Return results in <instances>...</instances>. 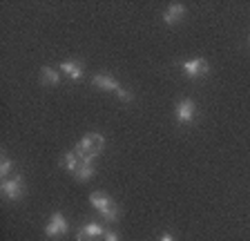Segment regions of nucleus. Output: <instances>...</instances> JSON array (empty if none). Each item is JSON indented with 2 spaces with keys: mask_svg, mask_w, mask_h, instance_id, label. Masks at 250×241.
<instances>
[{
  "mask_svg": "<svg viewBox=\"0 0 250 241\" xmlns=\"http://www.w3.org/2000/svg\"><path fill=\"white\" fill-rule=\"evenodd\" d=\"M103 147H105L103 134H96V132H92V134H85V137L76 143L74 152L78 154L81 163H92L94 159L103 152Z\"/></svg>",
  "mask_w": 250,
  "mask_h": 241,
  "instance_id": "1",
  "label": "nucleus"
},
{
  "mask_svg": "<svg viewBox=\"0 0 250 241\" xmlns=\"http://www.w3.org/2000/svg\"><path fill=\"white\" fill-rule=\"evenodd\" d=\"M89 203L94 205V210H96V212L103 217V221H107V223H114V221L119 219V205L109 199L105 192H92L89 194Z\"/></svg>",
  "mask_w": 250,
  "mask_h": 241,
  "instance_id": "2",
  "label": "nucleus"
},
{
  "mask_svg": "<svg viewBox=\"0 0 250 241\" xmlns=\"http://www.w3.org/2000/svg\"><path fill=\"white\" fill-rule=\"evenodd\" d=\"M67 232H69L67 219H65L61 212H54V215L49 217V221H47V225H45V235L49 237V239H58V237H65Z\"/></svg>",
  "mask_w": 250,
  "mask_h": 241,
  "instance_id": "3",
  "label": "nucleus"
},
{
  "mask_svg": "<svg viewBox=\"0 0 250 241\" xmlns=\"http://www.w3.org/2000/svg\"><path fill=\"white\" fill-rule=\"evenodd\" d=\"M181 69L186 72L188 79H201L206 74L210 72V65L206 58H188L181 63Z\"/></svg>",
  "mask_w": 250,
  "mask_h": 241,
  "instance_id": "4",
  "label": "nucleus"
},
{
  "mask_svg": "<svg viewBox=\"0 0 250 241\" xmlns=\"http://www.w3.org/2000/svg\"><path fill=\"white\" fill-rule=\"evenodd\" d=\"M0 190H2V197H5L7 201H18V199H22V194H25V181H22V177L5 179Z\"/></svg>",
  "mask_w": 250,
  "mask_h": 241,
  "instance_id": "5",
  "label": "nucleus"
},
{
  "mask_svg": "<svg viewBox=\"0 0 250 241\" xmlns=\"http://www.w3.org/2000/svg\"><path fill=\"white\" fill-rule=\"evenodd\" d=\"M174 116H177V120L181 125H190L197 119V105H194V100L181 99L177 103V107H174Z\"/></svg>",
  "mask_w": 250,
  "mask_h": 241,
  "instance_id": "6",
  "label": "nucleus"
},
{
  "mask_svg": "<svg viewBox=\"0 0 250 241\" xmlns=\"http://www.w3.org/2000/svg\"><path fill=\"white\" fill-rule=\"evenodd\" d=\"M58 69H61V72L65 74L69 80H81V79H83V74H85L83 65L78 63V60H72V58L62 60V63L58 65Z\"/></svg>",
  "mask_w": 250,
  "mask_h": 241,
  "instance_id": "7",
  "label": "nucleus"
},
{
  "mask_svg": "<svg viewBox=\"0 0 250 241\" xmlns=\"http://www.w3.org/2000/svg\"><path fill=\"white\" fill-rule=\"evenodd\" d=\"M183 16H186V7L179 5V2H172V5L163 11V22L172 27V25H177V22H181Z\"/></svg>",
  "mask_w": 250,
  "mask_h": 241,
  "instance_id": "8",
  "label": "nucleus"
},
{
  "mask_svg": "<svg viewBox=\"0 0 250 241\" xmlns=\"http://www.w3.org/2000/svg\"><path fill=\"white\" fill-rule=\"evenodd\" d=\"M92 85H96L103 92H116L121 87L119 80L114 76H109V74H96V76H92Z\"/></svg>",
  "mask_w": 250,
  "mask_h": 241,
  "instance_id": "9",
  "label": "nucleus"
},
{
  "mask_svg": "<svg viewBox=\"0 0 250 241\" xmlns=\"http://www.w3.org/2000/svg\"><path fill=\"white\" fill-rule=\"evenodd\" d=\"M41 80H42V85H49V87H54V85L61 83V74H58L54 67H42L41 69Z\"/></svg>",
  "mask_w": 250,
  "mask_h": 241,
  "instance_id": "10",
  "label": "nucleus"
},
{
  "mask_svg": "<svg viewBox=\"0 0 250 241\" xmlns=\"http://www.w3.org/2000/svg\"><path fill=\"white\" fill-rule=\"evenodd\" d=\"M96 174V170H94V165L92 163H81L78 165V170L74 172V179L76 181H81V183H85V181H89V179Z\"/></svg>",
  "mask_w": 250,
  "mask_h": 241,
  "instance_id": "11",
  "label": "nucleus"
},
{
  "mask_svg": "<svg viewBox=\"0 0 250 241\" xmlns=\"http://www.w3.org/2000/svg\"><path fill=\"white\" fill-rule=\"evenodd\" d=\"M85 230V235L89 237V241H94V239H99V237H105V230H103V225L101 223H85V225H81Z\"/></svg>",
  "mask_w": 250,
  "mask_h": 241,
  "instance_id": "12",
  "label": "nucleus"
},
{
  "mask_svg": "<svg viewBox=\"0 0 250 241\" xmlns=\"http://www.w3.org/2000/svg\"><path fill=\"white\" fill-rule=\"evenodd\" d=\"M62 165H65V168L74 174L78 170V165H81V159H78V154L72 150V152H67L65 157H62Z\"/></svg>",
  "mask_w": 250,
  "mask_h": 241,
  "instance_id": "13",
  "label": "nucleus"
},
{
  "mask_svg": "<svg viewBox=\"0 0 250 241\" xmlns=\"http://www.w3.org/2000/svg\"><path fill=\"white\" fill-rule=\"evenodd\" d=\"M11 170H14V161H11L7 154H2V157H0V177L7 179L11 174Z\"/></svg>",
  "mask_w": 250,
  "mask_h": 241,
  "instance_id": "14",
  "label": "nucleus"
},
{
  "mask_svg": "<svg viewBox=\"0 0 250 241\" xmlns=\"http://www.w3.org/2000/svg\"><path fill=\"white\" fill-rule=\"evenodd\" d=\"M116 96H119L123 103H132V100H134V94H132L130 89H125V87H119V89H116Z\"/></svg>",
  "mask_w": 250,
  "mask_h": 241,
  "instance_id": "15",
  "label": "nucleus"
},
{
  "mask_svg": "<svg viewBox=\"0 0 250 241\" xmlns=\"http://www.w3.org/2000/svg\"><path fill=\"white\" fill-rule=\"evenodd\" d=\"M103 239L105 241H121V237H119V232H112V230H109V232H105Z\"/></svg>",
  "mask_w": 250,
  "mask_h": 241,
  "instance_id": "16",
  "label": "nucleus"
},
{
  "mask_svg": "<svg viewBox=\"0 0 250 241\" xmlns=\"http://www.w3.org/2000/svg\"><path fill=\"white\" fill-rule=\"evenodd\" d=\"M76 241H89V237L85 235L83 228H78V230H76Z\"/></svg>",
  "mask_w": 250,
  "mask_h": 241,
  "instance_id": "17",
  "label": "nucleus"
},
{
  "mask_svg": "<svg viewBox=\"0 0 250 241\" xmlns=\"http://www.w3.org/2000/svg\"><path fill=\"white\" fill-rule=\"evenodd\" d=\"M159 241H174V237H172V235H167V232H166V235H163Z\"/></svg>",
  "mask_w": 250,
  "mask_h": 241,
  "instance_id": "18",
  "label": "nucleus"
}]
</instances>
